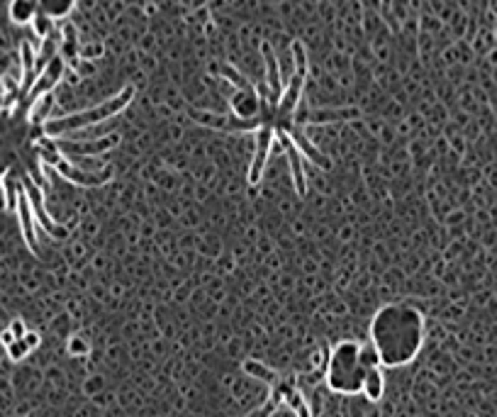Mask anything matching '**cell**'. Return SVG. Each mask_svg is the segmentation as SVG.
Here are the masks:
<instances>
[{
    "label": "cell",
    "instance_id": "cell-1",
    "mask_svg": "<svg viewBox=\"0 0 497 417\" xmlns=\"http://www.w3.org/2000/svg\"><path fill=\"white\" fill-rule=\"evenodd\" d=\"M427 339V320L412 305H383L371 320V344L378 351L380 366L400 369L417 359Z\"/></svg>",
    "mask_w": 497,
    "mask_h": 417
},
{
    "label": "cell",
    "instance_id": "cell-2",
    "mask_svg": "<svg viewBox=\"0 0 497 417\" xmlns=\"http://www.w3.org/2000/svg\"><path fill=\"white\" fill-rule=\"evenodd\" d=\"M132 98H135V86H125L118 96L108 98L105 103L96 108H86L79 113L64 115V118H52L44 122V135L52 137V139H62V137H71L76 132L93 130L96 125H103L108 120H113L115 115H120L122 110L130 105Z\"/></svg>",
    "mask_w": 497,
    "mask_h": 417
},
{
    "label": "cell",
    "instance_id": "cell-3",
    "mask_svg": "<svg viewBox=\"0 0 497 417\" xmlns=\"http://www.w3.org/2000/svg\"><path fill=\"white\" fill-rule=\"evenodd\" d=\"M366 364L361 361V342L344 339L329 351L327 359V386L334 393L353 395L363 391L366 378Z\"/></svg>",
    "mask_w": 497,
    "mask_h": 417
},
{
    "label": "cell",
    "instance_id": "cell-4",
    "mask_svg": "<svg viewBox=\"0 0 497 417\" xmlns=\"http://www.w3.org/2000/svg\"><path fill=\"white\" fill-rule=\"evenodd\" d=\"M57 142V149L62 152L64 159L71 156H103L110 149H115L120 142L118 135H105V137H96V139H54Z\"/></svg>",
    "mask_w": 497,
    "mask_h": 417
},
{
    "label": "cell",
    "instance_id": "cell-5",
    "mask_svg": "<svg viewBox=\"0 0 497 417\" xmlns=\"http://www.w3.org/2000/svg\"><path fill=\"white\" fill-rule=\"evenodd\" d=\"M356 118H361V110L358 108H317V110H302V113L297 110L292 122H295V127H302V125H336Z\"/></svg>",
    "mask_w": 497,
    "mask_h": 417
},
{
    "label": "cell",
    "instance_id": "cell-6",
    "mask_svg": "<svg viewBox=\"0 0 497 417\" xmlns=\"http://www.w3.org/2000/svg\"><path fill=\"white\" fill-rule=\"evenodd\" d=\"M25 195H27V200H30V207H32V212H35V219H37V224L40 227H44V232L49 234V237H57V239H66L69 237V232H66V227H62V224H57L52 217L47 215V207H44V195H42V188H37L35 183H32L30 178L25 181Z\"/></svg>",
    "mask_w": 497,
    "mask_h": 417
},
{
    "label": "cell",
    "instance_id": "cell-7",
    "mask_svg": "<svg viewBox=\"0 0 497 417\" xmlns=\"http://www.w3.org/2000/svg\"><path fill=\"white\" fill-rule=\"evenodd\" d=\"M273 139H275V130L273 125H263V127L256 130V152H253V159L248 164V183L256 185L263 176V168L268 164V154H270V147H273Z\"/></svg>",
    "mask_w": 497,
    "mask_h": 417
},
{
    "label": "cell",
    "instance_id": "cell-8",
    "mask_svg": "<svg viewBox=\"0 0 497 417\" xmlns=\"http://www.w3.org/2000/svg\"><path fill=\"white\" fill-rule=\"evenodd\" d=\"M64 74H66V62H64V57H54L52 62H49V64L40 71V76L35 79V84H32L30 93H27V96H30V101H37L40 96L54 93V88L62 84Z\"/></svg>",
    "mask_w": 497,
    "mask_h": 417
},
{
    "label": "cell",
    "instance_id": "cell-9",
    "mask_svg": "<svg viewBox=\"0 0 497 417\" xmlns=\"http://www.w3.org/2000/svg\"><path fill=\"white\" fill-rule=\"evenodd\" d=\"M57 168L59 173L64 176L69 183H76V185H83V188H98V185H105L110 178H113V168H105V171H98V173H93V171H83V168H76L71 161H66V159H62V161L57 164Z\"/></svg>",
    "mask_w": 497,
    "mask_h": 417
},
{
    "label": "cell",
    "instance_id": "cell-10",
    "mask_svg": "<svg viewBox=\"0 0 497 417\" xmlns=\"http://www.w3.org/2000/svg\"><path fill=\"white\" fill-rule=\"evenodd\" d=\"M229 105H232V115L239 120H263L261 98H258L256 88H251V91H234L229 98Z\"/></svg>",
    "mask_w": 497,
    "mask_h": 417
},
{
    "label": "cell",
    "instance_id": "cell-11",
    "mask_svg": "<svg viewBox=\"0 0 497 417\" xmlns=\"http://www.w3.org/2000/svg\"><path fill=\"white\" fill-rule=\"evenodd\" d=\"M18 217H20V227H22V237H25V244L30 246L32 251H40V241H37V219L35 212L30 207V200L25 195V188H20V198H18Z\"/></svg>",
    "mask_w": 497,
    "mask_h": 417
},
{
    "label": "cell",
    "instance_id": "cell-12",
    "mask_svg": "<svg viewBox=\"0 0 497 417\" xmlns=\"http://www.w3.org/2000/svg\"><path fill=\"white\" fill-rule=\"evenodd\" d=\"M288 137H290V142H292V144L297 147V152H300L302 156H305V161L314 164V166H317V168H322V171H329V168H331V161H329L327 156H324L322 152L317 149V147L312 144L310 139H307L305 135H302V132H300V127H292V130L288 132Z\"/></svg>",
    "mask_w": 497,
    "mask_h": 417
},
{
    "label": "cell",
    "instance_id": "cell-13",
    "mask_svg": "<svg viewBox=\"0 0 497 417\" xmlns=\"http://www.w3.org/2000/svg\"><path fill=\"white\" fill-rule=\"evenodd\" d=\"M261 54H263V59H266V81H268L266 86H268V91L280 101V96H283V81H280L278 59H275V54H273V47H270L268 42H263Z\"/></svg>",
    "mask_w": 497,
    "mask_h": 417
},
{
    "label": "cell",
    "instance_id": "cell-14",
    "mask_svg": "<svg viewBox=\"0 0 497 417\" xmlns=\"http://www.w3.org/2000/svg\"><path fill=\"white\" fill-rule=\"evenodd\" d=\"M363 395H366L371 403H378L385 395V373L383 366H373V369L366 371V378H363Z\"/></svg>",
    "mask_w": 497,
    "mask_h": 417
},
{
    "label": "cell",
    "instance_id": "cell-15",
    "mask_svg": "<svg viewBox=\"0 0 497 417\" xmlns=\"http://www.w3.org/2000/svg\"><path fill=\"white\" fill-rule=\"evenodd\" d=\"M37 13H40V8H37L35 0H10L8 15L15 25H32Z\"/></svg>",
    "mask_w": 497,
    "mask_h": 417
},
{
    "label": "cell",
    "instance_id": "cell-16",
    "mask_svg": "<svg viewBox=\"0 0 497 417\" xmlns=\"http://www.w3.org/2000/svg\"><path fill=\"white\" fill-rule=\"evenodd\" d=\"M241 369H244V373H246L248 378H256V381L266 383V386H270V388H273L275 383L280 381V373L278 371H273L270 366L261 364V361H256V359H246L244 364H241Z\"/></svg>",
    "mask_w": 497,
    "mask_h": 417
},
{
    "label": "cell",
    "instance_id": "cell-17",
    "mask_svg": "<svg viewBox=\"0 0 497 417\" xmlns=\"http://www.w3.org/2000/svg\"><path fill=\"white\" fill-rule=\"evenodd\" d=\"M52 110H54V93H47V96H40L37 101H32L30 108V122L35 127H42L47 120H52Z\"/></svg>",
    "mask_w": 497,
    "mask_h": 417
},
{
    "label": "cell",
    "instance_id": "cell-18",
    "mask_svg": "<svg viewBox=\"0 0 497 417\" xmlns=\"http://www.w3.org/2000/svg\"><path fill=\"white\" fill-rule=\"evenodd\" d=\"M37 8L49 20H62L71 15V10L76 8V0H37Z\"/></svg>",
    "mask_w": 497,
    "mask_h": 417
},
{
    "label": "cell",
    "instance_id": "cell-19",
    "mask_svg": "<svg viewBox=\"0 0 497 417\" xmlns=\"http://www.w3.org/2000/svg\"><path fill=\"white\" fill-rule=\"evenodd\" d=\"M285 405L295 413V417H312L310 413V405H307V400H305V395H302L300 391H297L295 386L290 388L288 395H285Z\"/></svg>",
    "mask_w": 497,
    "mask_h": 417
},
{
    "label": "cell",
    "instance_id": "cell-20",
    "mask_svg": "<svg viewBox=\"0 0 497 417\" xmlns=\"http://www.w3.org/2000/svg\"><path fill=\"white\" fill-rule=\"evenodd\" d=\"M290 54H292V62H295V74L307 76V49H305V44H302L300 40H295L290 44Z\"/></svg>",
    "mask_w": 497,
    "mask_h": 417
},
{
    "label": "cell",
    "instance_id": "cell-21",
    "mask_svg": "<svg viewBox=\"0 0 497 417\" xmlns=\"http://www.w3.org/2000/svg\"><path fill=\"white\" fill-rule=\"evenodd\" d=\"M32 30H35V35L40 37V40H47V37H52V32H54V20H49L47 15L37 13V18L32 20Z\"/></svg>",
    "mask_w": 497,
    "mask_h": 417
},
{
    "label": "cell",
    "instance_id": "cell-22",
    "mask_svg": "<svg viewBox=\"0 0 497 417\" xmlns=\"http://www.w3.org/2000/svg\"><path fill=\"white\" fill-rule=\"evenodd\" d=\"M27 354H30V347L25 344V339H15V342L8 347V356H10L13 361H22Z\"/></svg>",
    "mask_w": 497,
    "mask_h": 417
},
{
    "label": "cell",
    "instance_id": "cell-23",
    "mask_svg": "<svg viewBox=\"0 0 497 417\" xmlns=\"http://www.w3.org/2000/svg\"><path fill=\"white\" fill-rule=\"evenodd\" d=\"M69 351H71V354H76V356H83V354H88V344L83 342L81 337H74L69 342Z\"/></svg>",
    "mask_w": 497,
    "mask_h": 417
},
{
    "label": "cell",
    "instance_id": "cell-24",
    "mask_svg": "<svg viewBox=\"0 0 497 417\" xmlns=\"http://www.w3.org/2000/svg\"><path fill=\"white\" fill-rule=\"evenodd\" d=\"M83 59H93V57H101L103 54V44H86L83 47Z\"/></svg>",
    "mask_w": 497,
    "mask_h": 417
},
{
    "label": "cell",
    "instance_id": "cell-25",
    "mask_svg": "<svg viewBox=\"0 0 497 417\" xmlns=\"http://www.w3.org/2000/svg\"><path fill=\"white\" fill-rule=\"evenodd\" d=\"M10 332H13V337L15 339H22L27 334V327H25V322L22 320H13V325H10Z\"/></svg>",
    "mask_w": 497,
    "mask_h": 417
},
{
    "label": "cell",
    "instance_id": "cell-26",
    "mask_svg": "<svg viewBox=\"0 0 497 417\" xmlns=\"http://www.w3.org/2000/svg\"><path fill=\"white\" fill-rule=\"evenodd\" d=\"M22 339H25V344H27V347H30V351L40 347V334H37V332H27Z\"/></svg>",
    "mask_w": 497,
    "mask_h": 417
},
{
    "label": "cell",
    "instance_id": "cell-27",
    "mask_svg": "<svg viewBox=\"0 0 497 417\" xmlns=\"http://www.w3.org/2000/svg\"><path fill=\"white\" fill-rule=\"evenodd\" d=\"M0 342L5 344V347H10V344L15 342V337H13V332H10V329H5L3 334H0Z\"/></svg>",
    "mask_w": 497,
    "mask_h": 417
},
{
    "label": "cell",
    "instance_id": "cell-28",
    "mask_svg": "<svg viewBox=\"0 0 497 417\" xmlns=\"http://www.w3.org/2000/svg\"><path fill=\"white\" fill-rule=\"evenodd\" d=\"M35 3H37V0H35Z\"/></svg>",
    "mask_w": 497,
    "mask_h": 417
}]
</instances>
